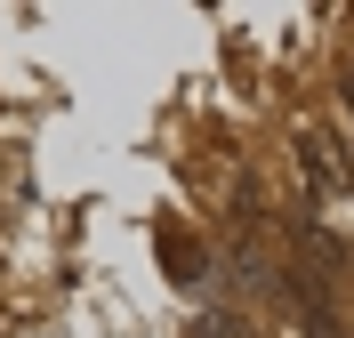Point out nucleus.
<instances>
[{
    "label": "nucleus",
    "instance_id": "nucleus-1",
    "mask_svg": "<svg viewBox=\"0 0 354 338\" xmlns=\"http://www.w3.org/2000/svg\"><path fill=\"white\" fill-rule=\"evenodd\" d=\"M306 178L330 185V194H346V185H354V169H346V137H338V129H314V137H306Z\"/></svg>",
    "mask_w": 354,
    "mask_h": 338
},
{
    "label": "nucleus",
    "instance_id": "nucleus-2",
    "mask_svg": "<svg viewBox=\"0 0 354 338\" xmlns=\"http://www.w3.org/2000/svg\"><path fill=\"white\" fill-rule=\"evenodd\" d=\"M194 338H250V322H242V314H225V306H209V314L194 322Z\"/></svg>",
    "mask_w": 354,
    "mask_h": 338
}]
</instances>
